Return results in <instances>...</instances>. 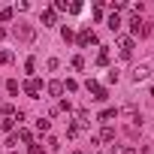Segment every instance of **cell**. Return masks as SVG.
Instances as JSON below:
<instances>
[{
  "instance_id": "5",
  "label": "cell",
  "mask_w": 154,
  "mask_h": 154,
  "mask_svg": "<svg viewBox=\"0 0 154 154\" xmlns=\"http://www.w3.org/2000/svg\"><path fill=\"white\" fill-rule=\"evenodd\" d=\"M145 79H148V66H145V63L133 66V82H145Z\"/></svg>"
},
{
  "instance_id": "19",
  "label": "cell",
  "mask_w": 154,
  "mask_h": 154,
  "mask_svg": "<svg viewBox=\"0 0 154 154\" xmlns=\"http://www.w3.org/2000/svg\"><path fill=\"white\" fill-rule=\"evenodd\" d=\"M66 136H69V139H75V136H79V127L69 124V127H66Z\"/></svg>"
},
{
  "instance_id": "4",
  "label": "cell",
  "mask_w": 154,
  "mask_h": 154,
  "mask_svg": "<svg viewBox=\"0 0 154 154\" xmlns=\"http://www.w3.org/2000/svg\"><path fill=\"white\" fill-rule=\"evenodd\" d=\"M133 54V36H121V57Z\"/></svg>"
},
{
  "instance_id": "20",
  "label": "cell",
  "mask_w": 154,
  "mask_h": 154,
  "mask_svg": "<svg viewBox=\"0 0 154 154\" xmlns=\"http://www.w3.org/2000/svg\"><path fill=\"white\" fill-rule=\"evenodd\" d=\"M75 88H79V82H72V79H66V85H63V91H69V94H72Z\"/></svg>"
},
{
  "instance_id": "11",
  "label": "cell",
  "mask_w": 154,
  "mask_h": 154,
  "mask_svg": "<svg viewBox=\"0 0 154 154\" xmlns=\"http://www.w3.org/2000/svg\"><path fill=\"white\" fill-rule=\"evenodd\" d=\"M97 139H100V142H112V139H115V130H112V127H106V130H103Z\"/></svg>"
},
{
  "instance_id": "10",
  "label": "cell",
  "mask_w": 154,
  "mask_h": 154,
  "mask_svg": "<svg viewBox=\"0 0 154 154\" xmlns=\"http://www.w3.org/2000/svg\"><path fill=\"white\" fill-rule=\"evenodd\" d=\"M109 30H121V15H118V12L109 15Z\"/></svg>"
},
{
  "instance_id": "16",
  "label": "cell",
  "mask_w": 154,
  "mask_h": 154,
  "mask_svg": "<svg viewBox=\"0 0 154 154\" xmlns=\"http://www.w3.org/2000/svg\"><path fill=\"white\" fill-rule=\"evenodd\" d=\"M72 69H85V57H82V54L72 57Z\"/></svg>"
},
{
  "instance_id": "14",
  "label": "cell",
  "mask_w": 154,
  "mask_h": 154,
  "mask_svg": "<svg viewBox=\"0 0 154 154\" xmlns=\"http://www.w3.org/2000/svg\"><path fill=\"white\" fill-rule=\"evenodd\" d=\"M18 136H21V142H27V145H30V142H33V133H30V130H24V127H21V130H18Z\"/></svg>"
},
{
  "instance_id": "2",
  "label": "cell",
  "mask_w": 154,
  "mask_h": 154,
  "mask_svg": "<svg viewBox=\"0 0 154 154\" xmlns=\"http://www.w3.org/2000/svg\"><path fill=\"white\" fill-rule=\"evenodd\" d=\"M88 45H97V33L94 30H82L79 33V48H88Z\"/></svg>"
},
{
  "instance_id": "8",
  "label": "cell",
  "mask_w": 154,
  "mask_h": 154,
  "mask_svg": "<svg viewBox=\"0 0 154 154\" xmlns=\"http://www.w3.org/2000/svg\"><path fill=\"white\" fill-rule=\"evenodd\" d=\"M112 118H118V109H103V112H100V121H103V124H109Z\"/></svg>"
},
{
  "instance_id": "22",
  "label": "cell",
  "mask_w": 154,
  "mask_h": 154,
  "mask_svg": "<svg viewBox=\"0 0 154 154\" xmlns=\"http://www.w3.org/2000/svg\"><path fill=\"white\" fill-rule=\"evenodd\" d=\"M6 91L9 94H18V82H6Z\"/></svg>"
},
{
  "instance_id": "6",
  "label": "cell",
  "mask_w": 154,
  "mask_h": 154,
  "mask_svg": "<svg viewBox=\"0 0 154 154\" xmlns=\"http://www.w3.org/2000/svg\"><path fill=\"white\" fill-rule=\"evenodd\" d=\"M24 91H27L30 97H36V94H39V79H30V82H24Z\"/></svg>"
},
{
  "instance_id": "21",
  "label": "cell",
  "mask_w": 154,
  "mask_h": 154,
  "mask_svg": "<svg viewBox=\"0 0 154 154\" xmlns=\"http://www.w3.org/2000/svg\"><path fill=\"white\" fill-rule=\"evenodd\" d=\"M24 69H27V72H33V69H36V60H33V57H27V63H24Z\"/></svg>"
},
{
  "instance_id": "23",
  "label": "cell",
  "mask_w": 154,
  "mask_h": 154,
  "mask_svg": "<svg viewBox=\"0 0 154 154\" xmlns=\"http://www.w3.org/2000/svg\"><path fill=\"white\" fill-rule=\"evenodd\" d=\"M9 60H12V54H9V51H0V63H9Z\"/></svg>"
},
{
  "instance_id": "13",
  "label": "cell",
  "mask_w": 154,
  "mask_h": 154,
  "mask_svg": "<svg viewBox=\"0 0 154 154\" xmlns=\"http://www.w3.org/2000/svg\"><path fill=\"white\" fill-rule=\"evenodd\" d=\"M48 127H51L48 118H39V121H36V130H39V133H48Z\"/></svg>"
},
{
  "instance_id": "18",
  "label": "cell",
  "mask_w": 154,
  "mask_h": 154,
  "mask_svg": "<svg viewBox=\"0 0 154 154\" xmlns=\"http://www.w3.org/2000/svg\"><path fill=\"white\" fill-rule=\"evenodd\" d=\"M15 33H18L21 39H30V36H33V30H30V27H21V30H15Z\"/></svg>"
},
{
  "instance_id": "3",
  "label": "cell",
  "mask_w": 154,
  "mask_h": 154,
  "mask_svg": "<svg viewBox=\"0 0 154 154\" xmlns=\"http://www.w3.org/2000/svg\"><path fill=\"white\" fill-rule=\"evenodd\" d=\"M88 124H91V115H88V109H79V112H75V127L82 130V127H88Z\"/></svg>"
},
{
  "instance_id": "12",
  "label": "cell",
  "mask_w": 154,
  "mask_h": 154,
  "mask_svg": "<svg viewBox=\"0 0 154 154\" xmlns=\"http://www.w3.org/2000/svg\"><path fill=\"white\" fill-rule=\"evenodd\" d=\"M97 63H100V66H106V63H109V48H100V54H97Z\"/></svg>"
},
{
  "instance_id": "24",
  "label": "cell",
  "mask_w": 154,
  "mask_h": 154,
  "mask_svg": "<svg viewBox=\"0 0 154 154\" xmlns=\"http://www.w3.org/2000/svg\"><path fill=\"white\" fill-rule=\"evenodd\" d=\"M72 154H82V151H72Z\"/></svg>"
},
{
  "instance_id": "15",
  "label": "cell",
  "mask_w": 154,
  "mask_h": 154,
  "mask_svg": "<svg viewBox=\"0 0 154 154\" xmlns=\"http://www.w3.org/2000/svg\"><path fill=\"white\" fill-rule=\"evenodd\" d=\"M115 154H136V148H133V145H118Z\"/></svg>"
},
{
  "instance_id": "9",
  "label": "cell",
  "mask_w": 154,
  "mask_h": 154,
  "mask_svg": "<svg viewBox=\"0 0 154 154\" xmlns=\"http://www.w3.org/2000/svg\"><path fill=\"white\" fill-rule=\"evenodd\" d=\"M54 21H57V15H54V9H45V12H42V24L48 27V24H54Z\"/></svg>"
},
{
  "instance_id": "1",
  "label": "cell",
  "mask_w": 154,
  "mask_h": 154,
  "mask_svg": "<svg viewBox=\"0 0 154 154\" xmlns=\"http://www.w3.org/2000/svg\"><path fill=\"white\" fill-rule=\"evenodd\" d=\"M85 88H88V94H94V100H97V103H103V100L109 97V94H106V88H103V85H97L94 79H88V82H85Z\"/></svg>"
},
{
  "instance_id": "17",
  "label": "cell",
  "mask_w": 154,
  "mask_h": 154,
  "mask_svg": "<svg viewBox=\"0 0 154 154\" xmlns=\"http://www.w3.org/2000/svg\"><path fill=\"white\" fill-rule=\"evenodd\" d=\"M0 127H3V130H12V127H15V118H3V121H0Z\"/></svg>"
},
{
  "instance_id": "7",
  "label": "cell",
  "mask_w": 154,
  "mask_h": 154,
  "mask_svg": "<svg viewBox=\"0 0 154 154\" xmlns=\"http://www.w3.org/2000/svg\"><path fill=\"white\" fill-rule=\"evenodd\" d=\"M48 94L51 97H60L63 94V82H48Z\"/></svg>"
}]
</instances>
